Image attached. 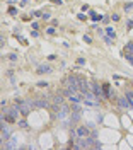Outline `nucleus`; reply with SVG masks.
Here are the masks:
<instances>
[{
    "instance_id": "obj_1",
    "label": "nucleus",
    "mask_w": 133,
    "mask_h": 150,
    "mask_svg": "<svg viewBox=\"0 0 133 150\" xmlns=\"http://www.w3.org/2000/svg\"><path fill=\"white\" fill-rule=\"evenodd\" d=\"M89 128L87 126H79V128H75V130L72 131V135H74V138H77V140H82V138H87L89 137Z\"/></svg>"
},
{
    "instance_id": "obj_2",
    "label": "nucleus",
    "mask_w": 133,
    "mask_h": 150,
    "mask_svg": "<svg viewBox=\"0 0 133 150\" xmlns=\"http://www.w3.org/2000/svg\"><path fill=\"white\" fill-rule=\"evenodd\" d=\"M16 106L19 108V111L22 112V114H28V112L31 111V108H33L31 103H22V101H16Z\"/></svg>"
},
{
    "instance_id": "obj_3",
    "label": "nucleus",
    "mask_w": 133,
    "mask_h": 150,
    "mask_svg": "<svg viewBox=\"0 0 133 150\" xmlns=\"http://www.w3.org/2000/svg\"><path fill=\"white\" fill-rule=\"evenodd\" d=\"M120 106H121V108H130L132 103H130V99H128V97H121V99H120Z\"/></svg>"
},
{
    "instance_id": "obj_4",
    "label": "nucleus",
    "mask_w": 133,
    "mask_h": 150,
    "mask_svg": "<svg viewBox=\"0 0 133 150\" xmlns=\"http://www.w3.org/2000/svg\"><path fill=\"white\" fill-rule=\"evenodd\" d=\"M123 51H125V55H133V43H128Z\"/></svg>"
},
{
    "instance_id": "obj_5",
    "label": "nucleus",
    "mask_w": 133,
    "mask_h": 150,
    "mask_svg": "<svg viewBox=\"0 0 133 150\" xmlns=\"http://www.w3.org/2000/svg\"><path fill=\"white\" fill-rule=\"evenodd\" d=\"M38 72H39V74H48V72H51V70H50V67H48V65H41Z\"/></svg>"
},
{
    "instance_id": "obj_6",
    "label": "nucleus",
    "mask_w": 133,
    "mask_h": 150,
    "mask_svg": "<svg viewBox=\"0 0 133 150\" xmlns=\"http://www.w3.org/2000/svg\"><path fill=\"white\" fill-rule=\"evenodd\" d=\"M36 106H39V108H50L48 101H38V103H36Z\"/></svg>"
},
{
    "instance_id": "obj_7",
    "label": "nucleus",
    "mask_w": 133,
    "mask_h": 150,
    "mask_svg": "<svg viewBox=\"0 0 133 150\" xmlns=\"http://www.w3.org/2000/svg\"><path fill=\"white\" fill-rule=\"evenodd\" d=\"M53 101H55V104H63V97L62 96H55Z\"/></svg>"
},
{
    "instance_id": "obj_8",
    "label": "nucleus",
    "mask_w": 133,
    "mask_h": 150,
    "mask_svg": "<svg viewBox=\"0 0 133 150\" xmlns=\"http://www.w3.org/2000/svg\"><path fill=\"white\" fill-rule=\"evenodd\" d=\"M126 97H128V99H130V103L133 104V92H128V94H126Z\"/></svg>"
},
{
    "instance_id": "obj_9",
    "label": "nucleus",
    "mask_w": 133,
    "mask_h": 150,
    "mask_svg": "<svg viewBox=\"0 0 133 150\" xmlns=\"http://www.w3.org/2000/svg\"><path fill=\"white\" fill-rule=\"evenodd\" d=\"M19 126H21V128H28V123H26V121H21Z\"/></svg>"
}]
</instances>
